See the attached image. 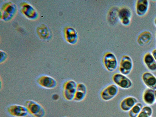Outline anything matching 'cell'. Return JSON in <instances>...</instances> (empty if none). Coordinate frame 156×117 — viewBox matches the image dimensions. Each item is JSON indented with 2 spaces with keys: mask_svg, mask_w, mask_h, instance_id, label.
Returning a JSON list of instances; mask_svg holds the SVG:
<instances>
[{
  "mask_svg": "<svg viewBox=\"0 0 156 117\" xmlns=\"http://www.w3.org/2000/svg\"><path fill=\"white\" fill-rule=\"evenodd\" d=\"M152 55L153 57H154V59L156 61V49L153 50L152 51Z\"/></svg>",
  "mask_w": 156,
  "mask_h": 117,
  "instance_id": "cell-20",
  "label": "cell"
},
{
  "mask_svg": "<svg viewBox=\"0 0 156 117\" xmlns=\"http://www.w3.org/2000/svg\"><path fill=\"white\" fill-rule=\"evenodd\" d=\"M69 117L65 116V117Z\"/></svg>",
  "mask_w": 156,
  "mask_h": 117,
  "instance_id": "cell-24",
  "label": "cell"
},
{
  "mask_svg": "<svg viewBox=\"0 0 156 117\" xmlns=\"http://www.w3.org/2000/svg\"><path fill=\"white\" fill-rule=\"evenodd\" d=\"M155 36H156V34H155Z\"/></svg>",
  "mask_w": 156,
  "mask_h": 117,
  "instance_id": "cell-23",
  "label": "cell"
},
{
  "mask_svg": "<svg viewBox=\"0 0 156 117\" xmlns=\"http://www.w3.org/2000/svg\"><path fill=\"white\" fill-rule=\"evenodd\" d=\"M119 92V88L116 85H110L101 91L100 97L104 101H109L116 97Z\"/></svg>",
  "mask_w": 156,
  "mask_h": 117,
  "instance_id": "cell-5",
  "label": "cell"
},
{
  "mask_svg": "<svg viewBox=\"0 0 156 117\" xmlns=\"http://www.w3.org/2000/svg\"><path fill=\"white\" fill-rule=\"evenodd\" d=\"M77 85L76 82L73 80H68L64 83L62 95L67 101L73 100L76 91Z\"/></svg>",
  "mask_w": 156,
  "mask_h": 117,
  "instance_id": "cell-2",
  "label": "cell"
},
{
  "mask_svg": "<svg viewBox=\"0 0 156 117\" xmlns=\"http://www.w3.org/2000/svg\"><path fill=\"white\" fill-rule=\"evenodd\" d=\"M37 84L41 87L47 89H53L56 87V81L48 76H40L37 80Z\"/></svg>",
  "mask_w": 156,
  "mask_h": 117,
  "instance_id": "cell-9",
  "label": "cell"
},
{
  "mask_svg": "<svg viewBox=\"0 0 156 117\" xmlns=\"http://www.w3.org/2000/svg\"><path fill=\"white\" fill-rule=\"evenodd\" d=\"M143 106L141 103L138 102L134 106L129 112V117H137L141 112Z\"/></svg>",
  "mask_w": 156,
  "mask_h": 117,
  "instance_id": "cell-16",
  "label": "cell"
},
{
  "mask_svg": "<svg viewBox=\"0 0 156 117\" xmlns=\"http://www.w3.org/2000/svg\"><path fill=\"white\" fill-rule=\"evenodd\" d=\"M112 80L115 84L124 90H128L132 87V82L126 76L122 73H116L112 76Z\"/></svg>",
  "mask_w": 156,
  "mask_h": 117,
  "instance_id": "cell-4",
  "label": "cell"
},
{
  "mask_svg": "<svg viewBox=\"0 0 156 117\" xmlns=\"http://www.w3.org/2000/svg\"><path fill=\"white\" fill-rule=\"evenodd\" d=\"M77 91L82 92L85 94H87V88L85 85L84 83H78L76 87Z\"/></svg>",
  "mask_w": 156,
  "mask_h": 117,
  "instance_id": "cell-19",
  "label": "cell"
},
{
  "mask_svg": "<svg viewBox=\"0 0 156 117\" xmlns=\"http://www.w3.org/2000/svg\"><path fill=\"white\" fill-rule=\"evenodd\" d=\"M86 95L87 94L85 93L76 90L73 101L77 102H81L85 99Z\"/></svg>",
  "mask_w": 156,
  "mask_h": 117,
  "instance_id": "cell-18",
  "label": "cell"
},
{
  "mask_svg": "<svg viewBox=\"0 0 156 117\" xmlns=\"http://www.w3.org/2000/svg\"><path fill=\"white\" fill-rule=\"evenodd\" d=\"M154 92H155V99H156V90H154Z\"/></svg>",
  "mask_w": 156,
  "mask_h": 117,
  "instance_id": "cell-22",
  "label": "cell"
},
{
  "mask_svg": "<svg viewBox=\"0 0 156 117\" xmlns=\"http://www.w3.org/2000/svg\"><path fill=\"white\" fill-rule=\"evenodd\" d=\"M7 112L13 117H26L29 115L27 108L25 106L19 104H12L7 108Z\"/></svg>",
  "mask_w": 156,
  "mask_h": 117,
  "instance_id": "cell-3",
  "label": "cell"
},
{
  "mask_svg": "<svg viewBox=\"0 0 156 117\" xmlns=\"http://www.w3.org/2000/svg\"><path fill=\"white\" fill-rule=\"evenodd\" d=\"M118 18L124 26H128L130 25L132 16L131 9L127 7H123L119 9L118 13Z\"/></svg>",
  "mask_w": 156,
  "mask_h": 117,
  "instance_id": "cell-8",
  "label": "cell"
},
{
  "mask_svg": "<svg viewBox=\"0 0 156 117\" xmlns=\"http://www.w3.org/2000/svg\"><path fill=\"white\" fill-rule=\"evenodd\" d=\"M138 102L139 100L136 98L129 96L122 100L120 103V107L124 112H129Z\"/></svg>",
  "mask_w": 156,
  "mask_h": 117,
  "instance_id": "cell-10",
  "label": "cell"
},
{
  "mask_svg": "<svg viewBox=\"0 0 156 117\" xmlns=\"http://www.w3.org/2000/svg\"><path fill=\"white\" fill-rule=\"evenodd\" d=\"M143 61L147 68L150 71H156V61L152 54L147 53L144 55Z\"/></svg>",
  "mask_w": 156,
  "mask_h": 117,
  "instance_id": "cell-14",
  "label": "cell"
},
{
  "mask_svg": "<svg viewBox=\"0 0 156 117\" xmlns=\"http://www.w3.org/2000/svg\"><path fill=\"white\" fill-rule=\"evenodd\" d=\"M153 110L150 106L143 107L140 114L137 117H151L153 115Z\"/></svg>",
  "mask_w": 156,
  "mask_h": 117,
  "instance_id": "cell-17",
  "label": "cell"
},
{
  "mask_svg": "<svg viewBox=\"0 0 156 117\" xmlns=\"http://www.w3.org/2000/svg\"><path fill=\"white\" fill-rule=\"evenodd\" d=\"M29 114L34 117H44L45 110L41 104L33 100H27L25 103Z\"/></svg>",
  "mask_w": 156,
  "mask_h": 117,
  "instance_id": "cell-1",
  "label": "cell"
},
{
  "mask_svg": "<svg viewBox=\"0 0 156 117\" xmlns=\"http://www.w3.org/2000/svg\"><path fill=\"white\" fill-rule=\"evenodd\" d=\"M142 98L143 102L146 105H154L156 102L154 90L147 88L143 92Z\"/></svg>",
  "mask_w": 156,
  "mask_h": 117,
  "instance_id": "cell-13",
  "label": "cell"
},
{
  "mask_svg": "<svg viewBox=\"0 0 156 117\" xmlns=\"http://www.w3.org/2000/svg\"><path fill=\"white\" fill-rule=\"evenodd\" d=\"M152 39V35L151 33L148 31L142 32L137 38V42L140 46H145L151 42Z\"/></svg>",
  "mask_w": 156,
  "mask_h": 117,
  "instance_id": "cell-15",
  "label": "cell"
},
{
  "mask_svg": "<svg viewBox=\"0 0 156 117\" xmlns=\"http://www.w3.org/2000/svg\"><path fill=\"white\" fill-rule=\"evenodd\" d=\"M149 7V2L147 0H138L136 5V14L139 16H143L147 13Z\"/></svg>",
  "mask_w": 156,
  "mask_h": 117,
  "instance_id": "cell-12",
  "label": "cell"
},
{
  "mask_svg": "<svg viewBox=\"0 0 156 117\" xmlns=\"http://www.w3.org/2000/svg\"><path fill=\"white\" fill-rule=\"evenodd\" d=\"M133 67L132 58L129 55H123L120 62L119 70L120 73L125 76H128L131 72Z\"/></svg>",
  "mask_w": 156,
  "mask_h": 117,
  "instance_id": "cell-6",
  "label": "cell"
},
{
  "mask_svg": "<svg viewBox=\"0 0 156 117\" xmlns=\"http://www.w3.org/2000/svg\"><path fill=\"white\" fill-rule=\"evenodd\" d=\"M142 80L147 88L156 90V77L149 72H145L142 76Z\"/></svg>",
  "mask_w": 156,
  "mask_h": 117,
  "instance_id": "cell-11",
  "label": "cell"
},
{
  "mask_svg": "<svg viewBox=\"0 0 156 117\" xmlns=\"http://www.w3.org/2000/svg\"><path fill=\"white\" fill-rule=\"evenodd\" d=\"M154 25H155V26H156V18H155V19H154Z\"/></svg>",
  "mask_w": 156,
  "mask_h": 117,
  "instance_id": "cell-21",
  "label": "cell"
},
{
  "mask_svg": "<svg viewBox=\"0 0 156 117\" xmlns=\"http://www.w3.org/2000/svg\"><path fill=\"white\" fill-rule=\"evenodd\" d=\"M103 62L106 69L110 72H114L118 66V60L112 53L107 52L104 55Z\"/></svg>",
  "mask_w": 156,
  "mask_h": 117,
  "instance_id": "cell-7",
  "label": "cell"
}]
</instances>
